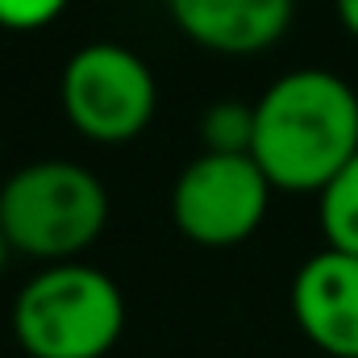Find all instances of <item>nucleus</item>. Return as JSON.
Listing matches in <instances>:
<instances>
[{
  "instance_id": "obj_1",
  "label": "nucleus",
  "mask_w": 358,
  "mask_h": 358,
  "mask_svg": "<svg viewBox=\"0 0 358 358\" xmlns=\"http://www.w3.org/2000/svg\"><path fill=\"white\" fill-rule=\"evenodd\" d=\"M255 163L275 192H325L358 155V92L325 67L287 71L255 100Z\"/></svg>"
},
{
  "instance_id": "obj_2",
  "label": "nucleus",
  "mask_w": 358,
  "mask_h": 358,
  "mask_svg": "<svg viewBox=\"0 0 358 358\" xmlns=\"http://www.w3.org/2000/svg\"><path fill=\"white\" fill-rule=\"evenodd\" d=\"M108 192L88 167L67 159H42L4 179L0 229L8 246L46 267L80 263V255L104 234Z\"/></svg>"
},
{
  "instance_id": "obj_3",
  "label": "nucleus",
  "mask_w": 358,
  "mask_h": 358,
  "mask_svg": "<svg viewBox=\"0 0 358 358\" xmlns=\"http://www.w3.org/2000/svg\"><path fill=\"white\" fill-rule=\"evenodd\" d=\"M121 329L125 296L88 263L38 271L13 304V334L29 358H104Z\"/></svg>"
},
{
  "instance_id": "obj_4",
  "label": "nucleus",
  "mask_w": 358,
  "mask_h": 358,
  "mask_svg": "<svg viewBox=\"0 0 358 358\" xmlns=\"http://www.w3.org/2000/svg\"><path fill=\"white\" fill-rule=\"evenodd\" d=\"M59 104L76 134L92 142L138 138L159 108V84L142 55L117 42H88L76 50L59 80Z\"/></svg>"
},
{
  "instance_id": "obj_5",
  "label": "nucleus",
  "mask_w": 358,
  "mask_h": 358,
  "mask_svg": "<svg viewBox=\"0 0 358 358\" xmlns=\"http://www.w3.org/2000/svg\"><path fill=\"white\" fill-rule=\"evenodd\" d=\"M271 192L255 155H200L179 171L171 217L196 246H238L263 225Z\"/></svg>"
},
{
  "instance_id": "obj_6",
  "label": "nucleus",
  "mask_w": 358,
  "mask_h": 358,
  "mask_svg": "<svg viewBox=\"0 0 358 358\" xmlns=\"http://www.w3.org/2000/svg\"><path fill=\"white\" fill-rule=\"evenodd\" d=\"M292 317L317 350L358 358V255H313L292 279Z\"/></svg>"
},
{
  "instance_id": "obj_7",
  "label": "nucleus",
  "mask_w": 358,
  "mask_h": 358,
  "mask_svg": "<svg viewBox=\"0 0 358 358\" xmlns=\"http://www.w3.org/2000/svg\"><path fill=\"white\" fill-rule=\"evenodd\" d=\"M171 21L213 55H263L296 13V0H167Z\"/></svg>"
},
{
  "instance_id": "obj_8",
  "label": "nucleus",
  "mask_w": 358,
  "mask_h": 358,
  "mask_svg": "<svg viewBox=\"0 0 358 358\" xmlns=\"http://www.w3.org/2000/svg\"><path fill=\"white\" fill-rule=\"evenodd\" d=\"M317 200H321L325 246L342 250V255H358V155L338 171V179Z\"/></svg>"
},
{
  "instance_id": "obj_9",
  "label": "nucleus",
  "mask_w": 358,
  "mask_h": 358,
  "mask_svg": "<svg viewBox=\"0 0 358 358\" xmlns=\"http://www.w3.org/2000/svg\"><path fill=\"white\" fill-rule=\"evenodd\" d=\"M204 155H250L255 150V104L217 100L200 113Z\"/></svg>"
},
{
  "instance_id": "obj_10",
  "label": "nucleus",
  "mask_w": 358,
  "mask_h": 358,
  "mask_svg": "<svg viewBox=\"0 0 358 358\" xmlns=\"http://www.w3.org/2000/svg\"><path fill=\"white\" fill-rule=\"evenodd\" d=\"M67 4L71 0H0V29H13V34L46 29L50 21H59Z\"/></svg>"
},
{
  "instance_id": "obj_11",
  "label": "nucleus",
  "mask_w": 358,
  "mask_h": 358,
  "mask_svg": "<svg viewBox=\"0 0 358 358\" xmlns=\"http://www.w3.org/2000/svg\"><path fill=\"white\" fill-rule=\"evenodd\" d=\"M334 8H338V21L358 38V0H334Z\"/></svg>"
},
{
  "instance_id": "obj_12",
  "label": "nucleus",
  "mask_w": 358,
  "mask_h": 358,
  "mask_svg": "<svg viewBox=\"0 0 358 358\" xmlns=\"http://www.w3.org/2000/svg\"><path fill=\"white\" fill-rule=\"evenodd\" d=\"M8 255H13V246H8V238H4V229H0V275H4V263H8Z\"/></svg>"
}]
</instances>
